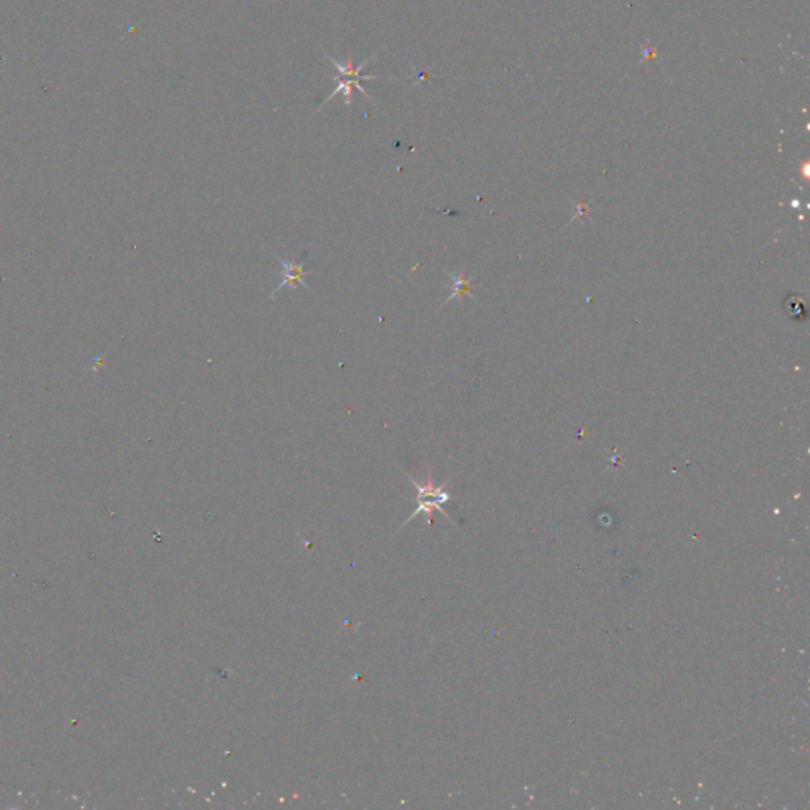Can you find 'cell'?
<instances>
[{
    "instance_id": "obj_1",
    "label": "cell",
    "mask_w": 810,
    "mask_h": 810,
    "mask_svg": "<svg viewBox=\"0 0 810 810\" xmlns=\"http://www.w3.org/2000/svg\"><path fill=\"white\" fill-rule=\"evenodd\" d=\"M325 54H326V57L329 59V61L333 62L334 68L337 70L340 77H339V83L336 84V88H334V90L331 92V95H329L328 99H326L325 101H323V103H322V106H320V108L325 106V105L328 103V101H329V100H333L334 97H336L337 94H342V95H344V103H345V105H347V106H352V101H353V90H358V92H361V94H363V95L366 97V99L371 101V103H374V105H375V100L372 99V97H371L369 94H367V90L363 88V84H361V83H363L364 79H369V81H372V79H397V78H380V77H372V75H361V72H363V68H364V67L367 66V63H369V62L372 61V59H374L375 56H371V57H367L366 61H364L363 63H361V66H358V67H353L352 57H348V61H347V62H340V61H337V59H334V57L329 56L328 52H325Z\"/></svg>"
},
{
    "instance_id": "obj_3",
    "label": "cell",
    "mask_w": 810,
    "mask_h": 810,
    "mask_svg": "<svg viewBox=\"0 0 810 810\" xmlns=\"http://www.w3.org/2000/svg\"><path fill=\"white\" fill-rule=\"evenodd\" d=\"M446 274H448V277H450L451 282H453L451 284V295L448 296L446 301L444 302V304H442V307L446 306V304H450V302L455 301V299L462 301L464 298H466V296H468V298L473 299V301H477V299H475V296L472 295L473 285H472V279L471 277H466V274H464V273L455 275V274H451V273L446 271Z\"/></svg>"
},
{
    "instance_id": "obj_2",
    "label": "cell",
    "mask_w": 810,
    "mask_h": 810,
    "mask_svg": "<svg viewBox=\"0 0 810 810\" xmlns=\"http://www.w3.org/2000/svg\"><path fill=\"white\" fill-rule=\"evenodd\" d=\"M277 260L280 264V271H279L280 282H279L277 287L273 290L271 299H274V296L277 295L282 288L296 290L298 288V285H302V287L310 290L309 285L306 284V277L307 275H310V273L304 269V263H296L293 260H288V258H282L279 255H277Z\"/></svg>"
}]
</instances>
